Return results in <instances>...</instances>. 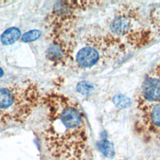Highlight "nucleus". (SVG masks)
Returning <instances> with one entry per match:
<instances>
[{
	"label": "nucleus",
	"instance_id": "11",
	"mask_svg": "<svg viewBox=\"0 0 160 160\" xmlns=\"http://www.w3.org/2000/svg\"><path fill=\"white\" fill-rule=\"evenodd\" d=\"M3 75H4V71H3L2 69L0 67V78L2 77Z\"/></svg>",
	"mask_w": 160,
	"mask_h": 160
},
{
	"label": "nucleus",
	"instance_id": "1",
	"mask_svg": "<svg viewBox=\"0 0 160 160\" xmlns=\"http://www.w3.org/2000/svg\"><path fill=\"white\" fill-rule=\"evenodd\" d=\"M46 100L49 112L44 138L51 156L55 160H85L89 148L82 108L62 94H51Z\"/></svg>",
	"mask_w": 160,
	"mask_h": 160
},
{
	"label": "nucleus",
	"instance_id": "5",
	"mask_svg": "<svg viewBox=\"0 0 160 160\" xmlns=\"http://www.w3.org/2000/svg\"><path fill=\"white\" fill-rule=\"evenodd\" d=\"M136 102L139 112L160 102V62L146 76Z\"/></svg>",
	"mask_w": 160,
	"mask_h": 160
},
{
	"label": "nucleus",
	"instance_id": "3",
	"mask_svg": "<svg viewBox=\"0 0 160 160\" xmlns=\"http://www.w3.org/2000/svg\"><path fill=\"white\" fill-rule=\"evenodd\" d=\"M140 9L130 2H123L114 11L108 22L107 33L134 48L150 42L152 32L143 25Z\"/></svg>",
	"mask_w": 160,
	"mask_h": 160
},
{
	"label": "nucleus",
	"instance_id": "9",
	"mask_svg": "<svg viewBox=\"0 0 160 160\" xmlns=\"http://www.w3.org/2000/svg\"><path fill=\"white\" fill-rule=\"evenodd\" d=\"M149 21L157 33L160 34V8L151 11L149 14Z\"/></svg>",
	"mask_w": 160,
	"mask_h": 160
},
{
	"label": "nucleus",
	"instance_id": "6",
	"mask_svg": "<svg viewBox=\"0 0 160 160\" xmlns=\"http://www.w3.org/2000/svg\"><path fill=\"white\" fill-rule=\"evenodd\" d=\"M140 113L145 127L160 140V102L148 107Z\"/></svg>",
	"mask_w": 160,
	"mask_h": 160
},
{
	"label": "nucleus",
	"instance_id": "10",
	"mask_svg": "<svg viewBox=\"0 0 160 160\" xmlns=\"http://www.w3.org/2000/svg\"><path fill=\"white\" fill-rule=\"evenodd\" d=\"M41 32L38 29L29 31L22 36V41L24 42H32L37 40L41 36Z\"/></svg>",
	"mask_w": 160,
	"mask_h": 160
},
{
	"label": "nucleus",
	"instance_id": "2",
	"mask_svg": "<svg viewBox=\"0 0 160 160\" xmlns=\"http://www.w3.org/2000/svg\"><path fill=\"white\" fill-rule=\"evenodd\" d=\"M69 58L76 68L91 69L126 50V44L108 33L88 36L77 45L68 43Z\"/></svg>",
	"mask_w": 160,
	"mask_h": 160
},
{
	"label": "nucleus",
	"instance_id": "4",
	"mask_svg": "<svg viewBox=\"0 0 160 160\" xmlns=\"http://www.w3.org/2000/svg\"><path fill=\"white\" fill-rule=\"evenodd\" d=\"M37 99L32 88L0 86V118L4 120H22L25 118L33 102Z\"/></svg>",
	"mask_w": 160,
	"mask_h": 160
},
{
	"label": "nucleus",
	"instance_id": "7",
	"mask_svg": "<svg viewBox=\"0 0 160 160\" xmlns=\"http://www.w3.org/2000/svg\"><path fill=\"white\" fill-rule=\"evenodd\" d=\"M21 36L20 30L15 27L6 29L1 36V41L4 45H11L16 42Z\"/></svg>",
	"mask_w": 160,
	"mask_h": 160
},
{
	"label": "nucleus",
	"instance_id": "8",
	"mask_svg": "<svg viewBox=\"0 0 160 160\" xmlns=\"http://www.w3.org/2000/svg\"><path fill=\"white\" fill-rule=\"evenodd\" d=\"M98 148L104 156L108 158L114 157L115 154L113 144L106 139L100 141L98 144Z\"/></svg>",
	"mask_w": 160,
	"mask_h": 160
}]
</instances>
